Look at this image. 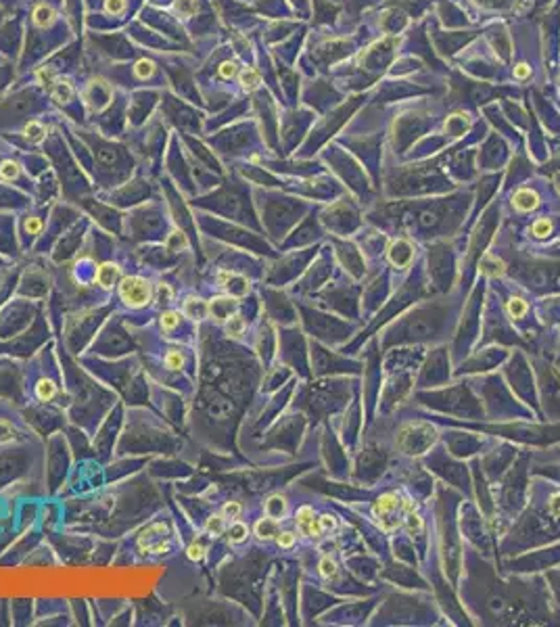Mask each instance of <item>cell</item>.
I'll return each mask as SVG.
<instances>
[{"label":"cell","instance_id":"36","mask_svg":"<svg viewBox=\"0 0 560 627\" xmlns=\"http://www.w3.org/2000/svg\"><path fill=\"white\" fill-rule=\"evenodd\" d=\"M320 525H322L324 531H333L335 529V518L328 516V514H322V516H320Z\"/></svg>","mask_w":560,"mask_h":627},{"label":"cell","instance_id":"11","mask_svg":"<svg viewBox=\"0 0 560 627\" xmlns=\"http://www.w3.org/2000/svg\"><path fill=\"white\" fill-rule=\"evenodd\" d=\"M284 510H286V502H284L282 496H272L266 502V513H268L270 518H276V521H278V518H282Z\"/></svg>","mask_w":560,"mask_h":627},{"label":"cell","instance_id":"13","mask_svg":"<svg viewBox=\"0 0 560 627\" xmlns=\"http://www.w3.org/2000/svg\"><path fill=\"white\" fill-rule=\"evenodd\" d=\"M247 535H249V529H247V525H245V523H241V521H236V518H234V523L228 527V540L232 542V543H241V542H245V540H247Z\"/></svg>","mask_w":560,"mask_h":627},{"label":"cell","instance_id":"8","mask_svg":"<svg viewBox=\"0 0 560 627\" xmlns=\"http://www.w3.org/2000/svg\"><path fill=\"white\" fill-rule=\"evenodd\" d=\"M184 314L188 318H195V320H203L209 316V303L203 301V299H188L184 303Z\"/></svg>","mask_w":560,"mask_h":627},{"label":"cell","instance_id":"19","mask_svg":"<svg viewBox=\"0 0 560 627\" xmlns=\"http://www.w3.org/2000/svg\"><path fill=\"white\" fill-rule=\"evenodd\" d=\"M205 554H207V548H205L201 542H193L191 546L186 548V556L191 558V560H195V563H199V560H203V558H205Z\"/></svg>","mask_w":560,"mask_h":627},{"label":"cell","instance_id":"6","mask_svg":"<svg viewBox=\"0 0 560 627\" xmlns=\"http://www.w3.org/2000/svg\"><path fill=\"white\" fill-rule=\"evenodd\" d=\"M236 308V299H230V297H218L209 303V314H213V318H218L220 322L222 320H228L232 310Z\"/></svg>","mask_w":560,"mask_h":627},{"label":"cell","instance_id":"18","mask_svg":"<svg viewBox=\"0 0 560 627\" xmlns=\"http://www.w3.org/2000/svg\"><path fill=\"white\" fill-rule=\"evenodd\" d=\"M241 84L247 88V90H253L259 86V73L255 69H245L241 73Z\"/></svg>","mask_w":560,"mask_h":627},{"label":"cell","instance_id":"2","mask_svg":"<svg viewBox=\"0 0 560 627\" xmlns=\"http://www.w3.org/2000/svg\"><path fill=\"white\" fill-rule=\"evenodd\" d=\"M401 508H403V502L399 500V496H395V493H385V496L376 500L374 516L378 518V523H381L385 531H391L395 527H399L401 521L397 518V514Z\"/></svg>","mask_w":560,"mask_h":627},{"label":"cell","instance_id":"4","mask_svg":"<svg viewBox=\"0 0 560 627\" xmlns=\"http://www.w3.org/2000/svg\"><path fill=\"white\" fill-rule=\"evenodd\" d=\"M297 525L303 533L314 535V538H322V533H324L322 525H320V518H316L314 510L309 506H303L297 510Z\"/></svg>","mask_w":560,"mask_h":627},{"label":"cell","instance_id":"12","mask_svg":"<svg viewBox=\"0 0 560 627\" xmlns=\"http://www.w3.org/2000/svg\"><path fill=\"white\" fill-rule=\"evenodd\" d=\"M205 529H207L209 535L218 538V535H222V533L226 531V516H224V514H213V516H209L207 523H205Z\"/></svg>","mask_w":560,"mask_h":627},{"label":"cell","instance_id":"16","mask_svg":"<svg viewBox=\"0 0 560 627\" xmlns=\"http://www.w3.org/2000/svg\"><path fill=\"white\" fill-rule=\"evenodd\" d=\"M44 134H46V130H44L42 123H38V121H29L28 126H26V136L31 140V142H40V140L44 138Z\"/></svg>","mask_w":560,"mask_h":627},{"label":"cell","instance_id":"28","mask_svg":"<svg viewBox=\"0 0 560 627\" xmlns=\"http://www.w3.org/2000/svg\"><path fill=\"white\" fill-rule=\"evenodd\" d=\"M241 513H243V508H241L238 502H228V504L224 506V510H222V514H224L226 518H238Z\"/></svg>","mask_w":560,"mask_h":627},{"label":"cell","instance_id":"24","mask_svg":"<svg viewBox=\"0 0 560 627\" xmlns=\"http://www.w3.org/2000/svg\"><path fill=\"white\" fill-rule=\"evenodd\" d=\"M17 174H19V168L11 161H4L2 166H0V178L2 180H13V178H17Z\"/></svg>","mask_w":560,"mask_h":627},{"label":"cell","instance_id":"33","mask_svg":"<svg viewBox=\"0 0 560 627\" xmlns=\"http://www.w3.org/2000/svg\"><path fill=\"white\" fill-rule=\"evenodd\" d=\"M26 230L29 234H38L40 230H42V222H40L38 218H29L28 222H26Z\"/></svg>","mask_w":560,"mask_h":627},{"label":"cell","instance_id":"27","mask_svg":"<svg viewBox=\"0 0 560 627\" xmlns=\"http://www.w3.org/2000/svg\"><path fill=\"white\" fill-rule=\"evenodd\" d=\"M320 573H322L324 577H335L336 575V565L328 556H324L322 560H320Z\"/></svg>","mask_w":560,"mask_h":627},{"label":"cell","instance_id":"37","mask_svg":"<svg viewBox=\"0 0 560 627\" xmlns=\"http://www.w3.org/2000/svg\"><path fill=\"white\" fill-rule=\"evenodd\" d=\"M220 73H222V78H232L234 76V63H224Z\"/></svg>","mask_w":560,"mask_h":627},{"label":"cell","instance_id":"7","mask_svg":"<svg viewBox=\"0 0 560 627\" xmlns=\"http://www.w3.org/2000/svg\"><path fill=\"white\" fill-rule=\"evenodd\" d=\"M280 533V529H278V521L276 518H261V521H257V525H255V535H257L259 540H274L276 535Z\"/></svg>","mask_w":560,"mask_h":627},{"label":"cell","instance_id":"35","mask_svg":"<svg viewBox=\"0 0 560 627\" xmlns=\"http://www.w3.org/2000/svg\"><path fill=\"white\" fill-rule=\"evenodd\" d=\"M232 272H228V270H220L218 272V285L220 286H228L230 285V280H232Z\"/></svg>","mask_w":560,"mask_h":627},{"label":"cell","instance_id":"9","mask_svg":"<svg viewBox=\"0 0 560 627\" xmlns=\"http://www.w3.org/2000/svg\"><path fill=\"white\" fill-rule=\"evenodd\" d=\"M514 207L521 209V211H529L533 207H537V195L529 188H523L514 195Z\"/></svg>","mask_w":560,"mask_h":627},{"label":"cell","instance_id":"26","mask_svg":"<svg viewBox=\"0 0 560 627\" xmlns=\"http://www.w3.org/2000/svg\"><path fill=\"white\" fill-rule=\"evenodd\" d=\"M176 9H178L180 15H186V17H191V15H195V11H196V2H195V0H178V2H176Z\"/></svg>","mask_w":560,"mask_h":627},{"label":"cell","instance_id":"32","mask_svg":"<svg viewBox=\"0 0 560 627\" xmlns=\"http://www.w3.org/2000/svg\"><path fill=\"white\" fill-rule=\"evenodd\" d=\"M548 508H550L552 516H560V493H554V496L550 498Z\"/></svg>","mask_w":560,"mask_h":627},{"label":"cell","instance_id":"17","mask_svg":"<svg viewBox=\"0 0 560 627\" xmlns=\"http://www.w3.org/2000/svg\"><path fill=\"white\" fill-rule=\"evenodd\" d=\"M166 366L168 370H180L184 366V356L178 349H171L166 353Z\"/></svg>","mask_w":560,"mask_h":627},{"label":"cell","instance_id":"14","mask_svg":"<svg viewBox=\"0 0 560 627\" xmlns=\"http://www.w3.org/2000/svg\"><path fill=\"white\" fill-rule=\"evenodd\" d=\"M245 328H247L245 320H243L241 316H236V314L226 320V333H228L230 337H241V335L245 333Z\"/></svg>","mask_w":560,"mask_h":627},{"label":"cell","instance_id":"30","mask_svg":"<svg viewBox=\"0 0 560 627\" xmlns=\"http://www.w3.org/2000/svg\"><path fill=\"white\" fill-rule=\"evenodd\" d=\"M406 527H408V531H410V533H418V531H420V527H422V521H420V516H418V514H414V510H412V513H408Z\"/></svg>","mask_w":560,"mask_h":627},{"label":"cell","instance_id":"10","mask_svg":"<svg viewBox=\"0 0 560 627\" xmlns=\"http://www.w3.org/2000/svg\"><path fill=\"white\" fill-rule=\"evenodd\" d=\"M56 385L53 383V381H48V378H42V381H38V385H36V398L40 399V401H51V399H55V395H56Z\"/></svg>","mask_w":560,"mask_h":627},{"label":"cell","instance_id":"22","mask_svg":"<svg viewBox=\"0 0 560 627\" xmlns=\"http://www.w3.org/2000/svg\"><path fill=\"white\" fill-rule=\"evenodd\" d=\"M13 439H15V428H13V425L0 418V445L11 443Z\"/></svg>","mask_w":560,"mask_h":627},{"label":"cell","instance_id":"21","mask_svg":"<svg viewBox=\"0 0 560 627\" xmlns=\"http://www.w3.org/2000/svg\"><path fill=\"white\" fill-rule=\"evenodd\" d=\"M508 314L512 318H523L527 314V303L523 299H510L508 301Z\"/></svg>","mask_w":560,"mask_h":627},{"label":"cell","instance_id":"1","mask_svg":"<svg viewBox=\"0 0 560 627\" xmlns=\"http://www.w3.org/2000/svg\"><path fill=\"white\" fill-rule=\"evenodd\" d=\"M119 297L132 310H140L153 299V286L142 276H126L119 280Z\"/></svg>","mask_w":560,"mask_h":627},{"label":"cell","instance_id":"3","mask_svg":"<svg viewBox=\"0 0 560 627\" xmlns=\"http://www.w3.org/2000/svg\"><path fill=\"white\" fill-rule=\"evenodd\" d=\"M157 527H159V523H157V525H151L149 529L142 531V535H140V540H138L140 548L146 550V552H151V554H163V552L169 550L168 533L155 535V533H157Z\"/></svg>","mask_w":560,"mask_h":627},{"label":"cell","instance_id":"29","mask_svg":"<svg viewBox=\"0 0 560 627\" xmlns=\"http://www.w3.org/2000/svg\"><path fill=\"white\" fill-rule=\"evenodd\" d=\"M276 542H278L280 548H291L295 543V533L293 531H280L276 535Z\"/></svg>","mask_w":560,"mask_h":627},{"label":"cell","instance_id":"20","mask_svg":"<svg viewBox=\"0 0 560 627\" xmlns=\"http://www.w3.org/2000/svg\"><path fill=\"white\" fill-rule=\"evenodd\" d=\"M53 96L56 101H69L71 98V86L67 82H56L55 88H53Z\"/></svg>","mask_w":560,"mask_h":627},{"label":"cell","instance_id":"34","mask_svg":"<svg viewBox=\"0 0 560 627\" xmlns=\"http://www.w3.org/2000/svg\"><path fill=\"white\" fill-rule=\"evenodd\" d=\"M126 6V0H107V11L109 13H121Z\"/></svg>","mask_w":560,"mask_h":627},{"label":"cell","instance_id":"25","mask_svg":"<svg viewBox=\"0 0 560 627\" xmlns=\"http://www.w3.org/2000/svg\"><path fill=\"white\" fill-rule=\"evenodd\" d=\"M550 230H552V222L546 220V218H541V220H537L533 224V234L535 236H548Z\"/></svg>","mask_w":560,"mask_h":627},{"label":"cell","instance_id":"15","mask_svg":"<svg viewBox=\"0 0 560 627\" xmlns=\"http://www.w3.org/2000/svg\"><path fill=\"white\" fill-rule=\"evenodd\" d=\"M159 324H161L163 331H174V328L180 324V314H178V312H174V310L163 312V314H161V318H159Z\"/></svg>","mask_w":560,"mask_h":627},{"label":"cell","instance_id":"23","mask_svg":"<svg viewBox=\"0 0 560 627\" xmlns=\"http://www.w3.org/2000/svg\"><path fill=\"white\" fill-rule=\"evenodd\" d=\"M51 17H53V11L48 9V6H44V4H40L38 9L34 11V21L38 23V26H46V23L51 21Z\"/></svg>","mask_w":560,"mask_h":627},{"label":"cell","instance_id":"38","mask_svg":"<svg viewBox=\"0 0 560 627\" xmlns=\"http://www.w3.org/2000/svg\"><path fill=\"white\" fill-rule=\"evenodd\" d=\"M527 73H529V69H527V65H518V69L514 71V76H516V78H525Z\"/></svg>","mask_w":560,"mask_h":627},{"label":"cell","instance_id":"31","mask_svg":"<svg viewBox=\"0 0 560 627\" xmlns=\"http://www.w3.org/2000/svg\"><path fill=\"white\" fill-rule=\"evenodd\" d=\"M151 73H153V63H149V61L138 63V67H136V76L138 78H149Z\"/></svg>","mask_w":560,"mask_h":627},{"label":"cell","instance_id":"5","mask_svg":"<svg viewBox=\"0 0 560 627\" xmlns=\"http://www.w3.org/2000/svg\"><path fill=\"white\" fill-rule=\"evenodd\" d=\"M119 278H121V268L117 266V263L107 261V263H103V266H98V270H96V283H98V286L107 288V291L117 285Z\"/></svg>","mask_w":560,"mask_h":627}]
</instances>
